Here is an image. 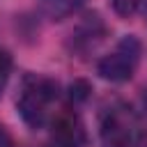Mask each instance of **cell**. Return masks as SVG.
Here are the masks:
<instances>
[{"label":"cell","instance_id":"obj_10","mask_svg":"<svg viewBox=\"0 0 147 147\" xmlns=\"http://www.w3.org/2000/svg\"><path fill=\"white\" fill-rule=\"evenodd\" d=\"M87 94H90V87H87V83H83V80H76V83L69 87V99H71L74 103L87 99Z\"/></svg>","mask_w":147,"mask_h":147},{"label":"cell","instance_id":"obj_3","mask_svg":"<svg viewBox=\"0 0 147 147\" xmlns=\"http://www.w3.org/2000/svg\"><path fill=\"white\" fill-rule=\"evenodd\" d=\"M142 57V44L136 34H124L110 53H106L103 57H99L96 62V74L108 80V83H126L133 78V74L138 71Z\"/></svg>","mask_w":147,"mask_h":147},{"label":"cell","instance_id":"obj_12","mask_svg":"<svg viewBox=\"0 0 147 147\" xmlns=\"http://www.w3.org/2000/svg\"><path fill=\"white\" fill-rule=\"evenodd\" d=\"M142 9H145V21H147V2H145V7H142Z\"/></svg>","mask_w":147,"mask_h":147},{"label":"cell","instance_id":"obj_1","mask_svg":"<svg viewBox=\"0 0 147 147\" xmlns=\"http://www.w3.org/2000/svg\"><path fill=\"white\" fill-rule=\"evenodd\" d=\"M60 96L57 80L44 76V74H25L18 85L16 94V113L21 115L23 124L32 131H39L48 126L53 117V106Z\"/></svg>","mask_w":147,"mask_h":147},{"label":"cell","instance_id":"obj_5","mask_svg":"<svg viewBox=\"0 0 147 147\" xmlns=\"http://www.w3.org/2000/svg\"><path fill=\"white\" fill-rule=\"evenodd\" d=\"M106 34H108V28H106L103 18L96 11L85 14L71 30V34L67 39V51L76 57H85L106 39Z\"/></svg>","mask_w":147,"mask_h":147},{"label":"cell","instance_id":"obj_11","mask_svg":"<svg viewBox=\"0 0 147 147\" xmlns=\"http://www.w3.org/2000/svg\"><path fill=\"white\" fill-rule=\"evenodd\" d=\"M0 147H14V138L2 122H0Z\"/></svg>","mask_w":147,"mask_h":147},{"label":"cell","instance_id":"obj_6","mask_svg":"<svg viewBox=\"0 0 147 147\" xmlns=\"http://www.w3.org/2000/svg\"><path fill=\"white\" fill-rule=\"evenodd\" d=\"M85 0H37L39 9L44 16H48L51 21H62L71 14H76L83 7Z\"/></svg>","mask_w":147,"mask_h":147},{"label":"cell","instance_id":"obj_2","mask_svg":"<svg viewBox=\"0 0 147 147\" xmlns=\"http://www.w3.org/2000/svg\"><path fill=\"white\" fill-rule=\"evenodd\" d=\"M138 113L126 101H110L99 113V147H136Z\"/></svg>","mask_w":147,"mask_h":147},{"label":"cell","instance_id":"obj_8","mask_svg":"<svg viewBox=\"0 0 147 147\" xmlns=\"http://www.w3.org/2000/svg\"><path fill=\"white\" fill-rule=\"evenodd\" d=\"M11 69H14V60L9 55V51L0 48V94L5 90V85L9 83V76H11Z\"/></svg>","mask_w":147,"mask_h":147},{"label":"cell","instance_id":"obj_9","mask_svg":"<svg viewBox=\"0 0 147 147\" xmlns=\"http://www.w3.org/2000/svg\"><path fill=\"white\" fill-rule=\"evenodd\" d=\"M136 147H147V94L142 101V113H138V142Z\"/></svg>","mask_w":147,"mask_h":147},{"label":"cell","instance_id":"obj_7","mask_svg":"<svg viewBox=\"0 0 147 147\" xmlns=\"http://www.w3.org/2000/svg\"><path fill=\"white\" fill-rule=\"evenodd\" d=\"M147 0H110L113 5V11L122 18H131L133 14H138L142 7H145Z\"/></svg>","mask_w":147,"mask_h":147},{"label":"cell","instance_id":"obj_4","mask_svg":"<svg viewBox=\"0 0 147 147\" xmlns=\"http://www.w3.org/2000/svg\"><path fill=\"white\" fill-rule=\"evenodd\" d=\"M51 145L53 147H87V129L80 119L78 110L71 106H64L53 113L51 122Z\"/></svg>","mask_w":147,"mask_h":147}]
</instances>
